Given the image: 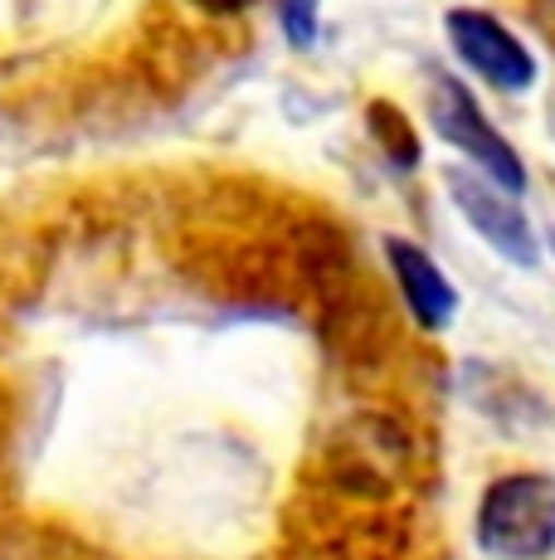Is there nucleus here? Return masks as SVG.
<instances>
[{
	"mask_svg": "<svg viewBox=\"0 0 555 560\" xmlns=\"http://www.w3.org/2000/svg\"><path fill=\"white\" fill-rule=\"evenodd\" d=\"M477 546L497 560L555 556V478L551 472H501L477 502Z\"/></svg>",
	"mask_w": 555,
	"mask_h": 560,
	"instance_id": "nucleus-1",
	"label": "nucleus"
},
{
	"mask_svg": "<svg viewBox=\"0 0 555 560\" xmlns=\"http://www.w3.org/2000/svg\"><path fill=\"white\" fill-rule=\"evenodd\" d=\"M429 117H434V132H439L453 152H463L468 161H473L477 176H487L497 190H507V196H521V190H527V166H521L517 147L487 122V113L477 107V98L468 93L463 79H453V73H434Z\"/></svg>",
	"mask_w": 555,
	"mask_h": 560,
	"instance_id": "nucleus-2",
	"label": "nucleus"
},
{
	"mask_svg": "<svg viewBox=\"0 0 555 560\" xmlns=\"http://www.w3.org/2000/svg\"><path fill=\"white\" fill-rule=\"evenodd\" d=\"M444 186H448V200L458 205V214L473 224V234L493 254H501L507 264H517V268H527V273L541 264L536 230H531V220L521 214V205L511 200L507 190H497L493 180L477 176V171H468V166H448Z\"/></svg>",
	"mask_w": 555,
	"mask_h": 560,
	"instance_id": "nucleus-3",
	"label": "nucleus"
},
{
	"mask_svg": "<svg viewBox=\"0 0 555 560\" xmlns=\"http://www.w3.org/2000/svg\"><path fill=\"white\" fill-rule=\"evenodd\" d=\"M448 45L453 54L477 73L483 83H493L501 93H527L536 83V54L521 45L493 10H448L444 15Z\"/></svg>",
	"mask_w": 555,
	"mask_h": 560,
	"instance_id": "nucleus-4",
	"label": "nucleus"
},
{
	"mask_svg": "<svg viewBox=\"0 0 555 560\" xmlns=\"http://www.w3.org/2000/svg\"><path fill=\"white\" fill-rule=\"evenodd\" d=\"M386 264H390L394 288H400V298H404V312H410L424 331H444L448 322L458 317V288L448 283V273L420 249V244L390 234Z\"/></svg>",
	"mask_w": 555,
	"mask_h": 560,
	"instance_id": "nucleus-5",
	"label": "nucleus"
},
{
	"mask_svg": "<svg viewBox=\"0 0 555 560\" xmlns=\"http://www.w3.org/2000/svg\"><path fill=\"white\" fill-rule=\"evenodd\" d=\"M366 127H370V137H376V147L386 152L390 166H400V171L420 166V156H424L420 132H414V122L390 98H376V103L366 107Z\"/></svg>",
	"mask_w": 555,
	"mask_h": 560,
	"instance_id": "nucleus-6",
	"label": "nucleus"
},
{
	"mask_svg": "<svg viewBox=\"0 0 555 560\" xmlns=\"http://www.w3.org/2000/svg\"><path fill=\"white\" fill-rule=\"evenodd\" d=\"M317 20H322L317 15V5H283L278 10V25H283V35L293 39L297 49H307L317 39Z\"/></svg>",
	"mask_w": 555,
	"mask_h": 560,
	"instance_id": "nucleus-7",
	"label": "nucleus"
}]
</instances>
